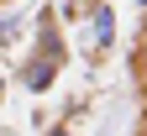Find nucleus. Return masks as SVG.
Segmentation results:
<instances>
[{
    "label": "nucleus",
    "mask_w": 147,
    "mask_h": 136,
    "mask_svg": "<svg viewBox=\"0 0 147 136\" xmlns=\"http://www.w3.org/2000/svg\"><path fill=\"white\" fill-rule=\"evenodd\" d=\"M53 79H58V63H53V58H37L26 68V89H47Z\"/></svg>",
    "instance_id": "obj_1"
},
{
    "label": "nucleus",
    "mask_w": 147,
    "mask_h": 136,
    "mask_svg": "<svg viewBox=\"0 0 147 136\" xmlns=\"http://www.w3.org/2000/svg\"><path fill=\"white\" fill-rule=\"evenodd\" d=\"M68 5H79V0H68Z\"/></svg>",
    "instance_id": "obj_6"
},
{
    "label": "nucleus",
    "mask_w": 147,
    "mask_h": 136,
    "mask_svg": "<svg viewBox=\"0 0 147 136\" xmlns=\"http://www.w3.org/2000/svg\"><path fill=\"white\" fill-rule=\"evenodd\" d=\"M11 31H16V16H5V21H0V42H5Z\"/></svg>",
    "instance_id": "obj_3"
},
{
    "label": "nucleus",
    "mask_w": 147,
    "mask_h": 136,
    "mask_svg": "<svg viewBox=\"0 0 147 136\" xmlns=\"http://www.w3.org/2000/svg\"><path fill=\"white\" fill-rule=\"evenodd\" d=\"M47 136H68V131H47Z\"/></svg>",
    "instance_id": "obj_4"
},
{
    "label": "nucleus",
    "mask_w": 147,
    "mask_h": 136,
    "mask_svg": "<svg viewBox=\"0 0 147 136\" xmlns=\"http://www.w3.org/2000/svg\"><path fill=\"white\" fill-rule=\"evenodd\" d=\"M142 5H147V0H142Z\"/></svg>",
    "instance_id": "obj_7"
},
{
    "label": "nucleus",
    "mask_w": 147,
    "mask_h": 136,
    "mask_svg": "<svg viewBox=\"0 0 147 136\" xmlns=\"http://www.w3.org/2000/svg\"><path fill=\"white\" fill-rule=\"evenodd\" d=\"M89 26H95V42H110V31H116V16H110V5H95Z\"/></svg>",
    "instance_id": "obj_2"
},
{
    "label": "nucleus",
    "mask_w": 147,
    "mask_h": 136,
    "mask_svg": "<svg viewBox=\"0 0 147 136\" xmlns=\"http://www.w3.org/2000/svg\"><path fill=\"white\" fill-rule=\"evenodd\" d=\"M142 52H147V37H142Z\"/></svg>",
    "instance_id": "obj_5"
}]
</instances>
